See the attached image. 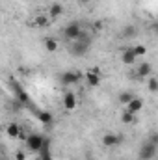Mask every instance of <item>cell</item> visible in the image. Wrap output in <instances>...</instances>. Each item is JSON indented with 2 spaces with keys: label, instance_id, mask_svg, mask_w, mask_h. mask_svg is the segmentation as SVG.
<instances>
[{
  "label": "cell",
  "instance_id": "cell-1",
  "mask_svg": "<svg viewBox=\"0 0 158 160\" xmlns=\"http://www.w3.org/2000/svg\"><path fill=\"white\" fill-rule=\"evenodd\" d=\"M89 47H91V38L82 30V34H80V38L77 41H73V47H71V54L73 56H84V54H87V50H89Z\"/></svg>",
  "mask_w": 158,
  "mask_h": 160
},
{
  "label": "cell",
  "instance_id": "cell-2",
  "mask_svg": "<svg viewBox=\"0 0 158 160\" xmlns=\"http://www.w3.org/2000/svg\"><path fill=\"white\" fill-rule=\"evenodd\" d=\"M84 80L89 88H99L101 86V80H102V75H101V69L99 67H93L89 71H86L84 75Z\"/></svg>",
  "mask_w": 158,
  "mask_h": 160
},
{
  "label": "cell",
  "instance_id": "cell-3",
  "mask_svg": "<svg viewBox=\"0 0 158 160\" xmlns=\"http://www.w3.org/2000/svg\"><path fill=\"white\" fill-rule=\"evenodd\" d=\"M155 157H156V142L149 140L140 149V160H153Z\"/></svg>",
  "mask_w": 158,
  "mask_h": 160
},
{
  "label": "cell",
  "instance_id": "cell-4",
  "mask_svg": "<svg viewBox=\"0 0 158 160\" xmlns=\"http://www.w3.org/2000/svg\"><path fill=\"white\" fill-rule=\"evenodd\" d=\"M80 34H82V26H80L78 22H69L63 28V36L69 41H77L80 38Z\"/></svg>",
  "mask_w": 158,
  "mask_h": 160
},
{
  "label": "cell",
  "instance_id": "cell-5",
  "mask_svg": "<svg viewBox=\"0 0 158 160\" xmlns=\"http://www.w3.org/2000/svg\"><path fill=\"white\" fill-rule=\"evenodd\" d=\"M43 142H45V138L39 136V134H30V136H26V145H28V149L34 151V153H39V149L43 147Z\"/></svg>",
  "mask_w": 158,
  "mask_h": 160
},
{
  "label": "cell",
  "instance_id": "cell-6",
  "mask_svg": "<svg viewBox=\"0 0 158 160\" xmlns=\"http://www.w3.org/2000/svg\"><path fill=\"white\" fill-rule=\"evenodd\" d=\"M143 106H145V102H143V101H141L140 97H134L132 101H128V102L125 104V110L136 116V114H140V112L143 110Z\"/></svg>",
  "mask_w": 158,
  "mask_h": 160
},
{
  "label": "cell",
  "instance_id": "cell-7",
  "mask_svg": "<svg viewBox=\"0 0 158 160\" xmlns=\"http://www.w3.org/2000/svg\"><path fill=\"white\" fill-rule=\"evenodd\" d=\"M60 80H62L63 84H77V82L82 80V75L77 73V71H65V73L60 75Z\"/></svg>",
  "mask_w": 158,
  "mask_h": 160
},
{
  "label": "cell",
  "instance_id": "cell-8",
  "mask_svg": "<svg viewBox=\"0 0 158 160\" xmlns=\"http://www.w3.org/2000/svg\"><path fill=\"white\" fill-rule=\"evenodd\" d=\"M102 145L104 147H116V145H119L121 143V136H117V134H114V132H106L104 136H102Z\"/></svg>",
  "mask_w": 158,
  "mask_h": 160
},
{
  "label": "cell",
  "instance_id": "cell-9",
  "mask_svg": "<svg viewBox=\"0 0 158 160\" xmlns=\"http://www.w3.org/2000/svg\"><path fill=\"white\" fill-rule=\"evenodd\" d=\"M151 73H153V63H149V62H143L136 67V77L138 78H147V77H151Z\"/></svg>",
  "mask_w": 158,
  "mask_h": 160
},
{
  "label": "cell",
  "instance_id": "cell-10",
  "mask_svg": "<svg viewBox=\"0 0 158 160\" xmlns=\"http://www.w3.org/2000/svg\"><path fill=\"white\" fill-rule=\"evenodd\" d=\"M62 15H63V6H62L60 2L50 4V8H48V17H50V21H54V19H58V17H62Z\"/></svg>",
  "mask_w": 158,
  "mask_h": 160
},
{
  "label": "cell",
  "instance_id": "cell-11",
  "mask_svg": "<svg viewBox=\"0 0 158 160\" xmlns=\"http://www.w3.org/2000/svg\"><path fill=\"white\" fill-rule=\"evenodd\" d=\"M63 108H65V110H69V112L77 108V95H75V93H71V91H69V93H65V95H63Z\"/></svg>",
  "mask_w": 158,
  "mask_h": 160
},
{
  "label": "cell",
  "instance_id": "cell-12",
  "mask_svg": "<svg viewBox=\"0 0 158 160\" xmlns=\"http://www.w3.org/2000/svg\"><path fill=\"white\" fill-rule=\"evenodd\" d=\"M32 24H34V26H37V28H47V26L50 24V17L39 13V15H36V17L32 19Z\"/></svg>",
  "mask_w": 158,
  "mask_h": 160
},
{
  "label": "cell",
  "instance_id": "cell-13",
  "mask_svg": "<svg viewBox=\"0 0 158 160\" xmlns=\"http://www.w3.org/2000/svg\"><path fill=\"white\" fill-rule=\"evenodd\" d=\"M136 60H138V58L134 56L132 48H125V50H123V54H121V62H123L125 65H134Z\"/></svg>",
  "mask_w": 158,
  "mask_h": 160
},
{
  "label": "cell",
  "instance_id": "cell-14",
  "mask_svg": "<svg viewBox=\"0 0 158 160\" xmlns=\"http://www.w3.org/2000/svg\"><path fill=\"white\" fill-rule=\"evenodd\" d=\"M36 118H37L39 123H43V125H50V123L54 121L52 114H50V112H47V110H36Z\"/></svg>",
  "mask_w": 158,
  "mask_h": 160
},
{
  "label": "cell",
  "instance_id": "cell-15",
  "mask_svg": "<svg viewBox=\"0 0 158 160\" xmlns=\"http://www.w3.org/2000/svg\"><path fill=\"white\" fill-rule=\"evenodd\" d=\"M6 132H7V136L9 138H19L21 136V127H19V123H7V127H6Z\"/></svg>",
  "mask_w": 158,
  "mask_h": 160
},
{
  "label": "cell",
  "instance_id": "cell-16",
  "mask_svg": "<svg viewBox=\"0 0 158 160\" xmlns=\"http://www.w3.org/2000/svg\"><path fill=\"white\" fill-rule=\"evenodd\" d=\"M43 45H45V50H47V52H50V54L58 50V41L54 39V38H47Z\"/></svg>",
  "mask_w": 158,
  "mask_h": 160
},
{
  "label": "cell",
  "instance_id": "cell-17",
  "mask_svg": "<svg viewBox=\"0 0 158 160\" xmlns=\"http://www.w3.org/2000/svg\"><path fill=\"white\" fill-rule=\"evenodd\" d=\"M13 88H15V93H17L19 101H21V102H24V104H30V97H28V93H26L24 89H21V88H19L17 84H15Z\"/></svg>",
  "mask_w": 158,
  "mask_h": 160
},
{
  "label": "cell",
  "instance_id": "cell-18",
  "mask_svg": "<svg viewBox=\"0 0 158 160\" xmlns=\"http://www.w3.org/2000/svg\"><path fill=\"white\" fill-rule=\"evenodd\" d=\"M121 121H123L125 125H132V123L136 121V116L130 114V112H126V110H123V114H121Z\"/></svg>",
  "mask_w": 158,
  "mask_h": 160
},
{
  "label": "cell",
  "instance_id": "cell-19",
  "mask_svg": "<svg viewBox=\"0 0 158 160\" xmlns=\"http://www.w3.org/2000/svg\"><path fill=\"white\" fill-rule=\"evenodd\" d=\"M132 52H134L136 58H141V56L147 54V47L145 45H136V47H132Z\"/></svg>",
  "mask_w": 158,
  "mask_h": 160
},
{
  "label": "cell",
  "instance_id": "cell-20",
  "mask_svg": "<svg viewBox=\"0 0 158 160\" xmlns=\"http://www.w3.org/2000/svg\"><path fill=\"white\" fill-rule=\"evenodd\" d=\"M147 89L151 91V93H156L158 91V80L155 77H149L147 78Z\"/></svg>",
  "mask_w": 158,
  "mask_h": 160
},
{
  "label": "cell",
  "instance_id": "cell-21",
  "mask_svg": "<svg viewBox=\"0 0 158 160\" xmlns=\"http://www.w3.org/2000/svg\"><path fill=\"white\" fill-rule=\"evenodd\" d=\"M134 97H136V95H134L132 91H123V93L119 95V102H121V104H126V102H128V101H132Z\"/></svg>",
  "mask_w": 158,
  "mask_h": 160
},
{
  "label": "cell",
  "instance_id": "cell-22",
  "mask_svg": "<svg viewBox=\"0 0 158 160\" xmlns=\"http://www.w3.org/2000/svg\"><path fill=\"white\" fill-rule=\"evenodd\" d=\"M134 34H136V28L134 26H126L125 28V38H134Z\"/></svg>",
  "mask_w": 158,
  "mask_h": 160
},
{
  "label": "cell",
  "instance_id": "cell-23",
  "mask_svg": "<svg viewBox=\"0 0 158 160\" xmlns=\"http://www.w3.org/2000/svg\"><path fill=\"white\" fill-rule=\"evenodd\" d=\"M15 160H26L24 151H17V153H15Z\"/></svg>",
  "mask_w": 158,
  "mask_h": 160
},
{
  "label": "cell",
  "instance_id": "cell-24",
  "mask_svg": "<svg viewBox=\"0 0 158 160\" xmlns=\"http://www.w3.org/2000/svg\"><path fill=\"white\" fill-rule=\"evenodd\" d=\"M102 28V22H95V30H101Z\"/></svg>",
  "mask_w": 158,
  "mask_h": 160
},
{
  "label": "cell",
  "instance_id": "cell-25",
  "mask_svg": "<svg viewBox=\"0 0 158 160\" xmlns=\"http://www.w3.org/2000/svg\"><path fill=\"white\" fill-rule=\"evenodd\" d=\"M80 4H84V6H86V4H89V2H91V0H78Z\"/></svg>",
  "mask_w": 158,
  "mask_h": 160
}]
</instances>
